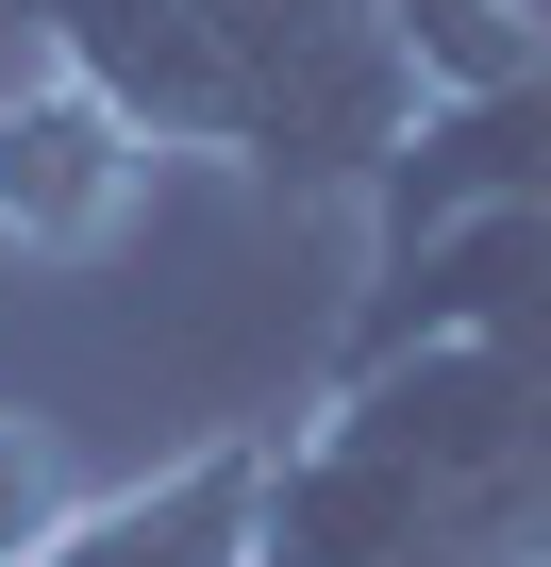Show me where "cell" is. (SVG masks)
Here are the masks:
<instances>
[{
	"mask_svg": "<svg viewBox=\"0 0 551 567\" xmlns=\"http://www.w3.org/2000/svg\"><path fill=\"white\" fill-rule=\"evenodd\" d=\"M251 567H551V200L368 250Z\"/></svg>",
	"mask_w": 551,
	"mask_h": 567,
	"instance_id": "1",
	"label": "cell"
},
{
	"mask_svg": "<svg viewBox=\"0 0 551 567\" xmlns=\"http://www.w3.org/2000/svg\"><path fill=\"white\" fill-rule=\"evenodd\" d=\"M18 18L51 68L134 101L151 151H217L285 200H368L401 117L435 101L401 0H18Z\"/></svg>",
	"mask_w": 551,
	"mask_h": 567,
	"instance_id": "2",
	"label": "cell"
},
{
	"mask_svg": "<svg viewBox=\"0 0 551 567\" xmlns=\"http://www.w3.org/2000/svg\"><path fill=\"white\" fill-rule=\"evenodd\" d=\"M151 117L134 101H101L84 68H18V84H0V250H18V267H101L134 217H151Z\"/></svg>",
	"mask_w": 551,
	"mask_h": 567,
	"instance_id": "3",
	"label": "cell"
},
{
	"mask_svg": "<svg viewBox=\"0 0 551 567\" xmlns=\"http://www.w3.org/2000/svg\"><path fill=\"white\" fill-rule=\"evenodd\" d=\"M501 200H551V51L518 84H435L401 117V151L368 167V250H418V234L501 217Z\"/></svg>",
	"mask_w": 551,
	"mask_h": 567,
	"instance_id": "4",
	"label": "cell"
},
{
	"mask_svg": "<svg viewBox=\"0 0 551 567\" xmlns=\"http://www.w3.org/2000/svg\"><path fill=\"white\" fill-rule=\"evenodd\" d=\"M267 451L285 434H201L134 484H84L34 567H251L267 550Z\"/></svg>",
	"mask_w": 551,
	"mask_h": 567,
	"instance_id": "5",
	"label": "cell"
},
{
	"mask_svg": "<svg viewBox=\"0 0 551 567\" xmlns=\"http://www.w3.org/2000/svg\"><path fill=\"white\" fill-rule=\"evenodd\" d=\"M68 501H84V484H68V434H51L34 401H0V567H34V550L68 534Z\"/></svg>",
	"mask_w": 551,
	"mask_h": 567,
	"instance_id": "6",
	"label": "cell"
}]
</instances>
